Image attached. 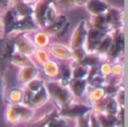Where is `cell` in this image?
Instances as JSON below:
<instances>
[{
	"label": "cell",
	"instance_id": "6da1fadb",
	"mask_svg": "<svg viewBox=\"0 0 128 127\" xmlns=\"http://www.w3.org/2000/svg\"><path fill=\"white\" fill-rule=\"evenodd\" d=\"M45 87L50 94V99H53L58 109H61L74 101V97L68 88L60 84L56 80H50L47 82L45 81Z\"/></svg>",
	"mask_w": 128,
	"mask_h": 127
},
{
	"label": "cell",
	"instance_id": "7a4b0ae2",
	"mask_svg": "<svg viewBox=\"0 0 128 127\" xmlns=\"http://www.w3.org/2000/svg\"><path fill=\"white\" fill-rule=\"evenodd\" d=\"M110 35H111V45H110V48H109L108 53L106 55L104 61L115 62V61H119L120 56L124 54L125 37H124V34H122V29L112 30L110 33Z\"/></svg>",
	"mask_w": 128,
	"mask_h": 127
},
{
	"label": "cell",
	"instance_id": "3957f363",
	"mask_svg": "<svg viewBox=\"0 0 128 127\" xmlns=\"http://www.w3.org/2000/svg\"><path fill=\"white\" fill-rule=\"evenodd\" d=\"M58 115L65 119H78L80 117H83L92 112V108L90 105H86V104H80V102H71L70 105L65 106V107L58 109Z\"/></svg>",
	"mask_w": 128,
	"mask_h": 127
},
{
	"label": "cell",
	"instance_id": "277c9868",
	"mask_svg": "<svg viewBox=\"0 0 128 127\" xmlns=\"http://www.w3.org/2000/svg\"><path fill=\"white\" fill-rule=\"evenodd\" d=\"M18 18H19V16L17 15L15 9L12 8V6H10L2 14H0L1 32H2V37L4 38L9 37L11 34H14L15 26H16V24H17Z\"/></svg>",
	"mask_w": 128,
	"mask_h": 127
},
{
	"label": "cell",
	"instance_id": "5b68a950",
	"mask_svg": "<svg viewBox=\"0 0 128 127\" xmlns=\"http://www.w3.org/2000/svg\"><path fill=\"white\" fill-rule=\"evenodd\" d=\"M17 35L11 38V44L14 46V50L16 52H19L25 55L32 56L35 52L36 47L33 44L32 40L29 38L28 33H16Z\"/></svg>",
	"mask_w": 128,
	"mask_h": 127
},
{
	"label": "cell",
	"instance_id": "8992f818",
	"mask_svg": "<svg viewBox=\"0 0 128 127\" xmlns=\"http://www.w3.org/2000/svg\"><path fill=\"white\" fill-rule=\"evenodd\" d=\"M88 24L86 20L81 19L78 22L76 27L74 28L72 35H71L70 40V47L71 50L79 48V47L84 46V42H86V33H88Z\"/></svg>",
	"mask_w": 128,
	"mask_h": 127
},
{
	"label": "cell",
	"instance_id": "52a82bcc",
	"mask_svg": "<svg viewBox=\"0 0 128 127\" xmlns=\"http://www.w3.org/2000/svg\"><path fill=\"white\" fill-rule=\"evenodd\" d=\"M70 27V22L66 16L58 15L56 19L50 25H47L45 28H43L45 32L50 34L51 36H56V37H62L64 34L68 32Z\"/></svg>",
	"mask_w": 128,
	"mask_h": 127
},
{
	"label": "cell",
	"instance_id": "ba28073f",
	"mask_svg": "<svg viewBox=\"0 0 128 127\" xmlns=\"http://www.w3.org/2000/svg\"><path fill=\"white\" fill-rule=\"evenodd\" d=\"M104 16H106V19L108 22L109 26H110L111 30H117V29L122 28V25H124V12H122V10L110 6L108 10L106 11Z\"/></svg>",
	"mask_w": 128,
	"mask_h": 127
},
{
	"label": "cell",
	"instance_id": "9c48e42d",
	"mask_svg": "<svg viewBox=\"0 0 128 127\" xmlns=\"http://www.w3.org/2000/svg\"><path fill=\"white\" fill-rule=\"evenodd\" d=\"M46 48L48 51V53L53 58H58V60H61V61L72 60V50H71L70 46L58 44V43H53V44H50Z\"/></svg>",
	"mask_w": 128,
	"mask_h": 127
},
{
	"label": "cell",
	"instance_id": "30bf717a",
	"mask_svg": "<svg viewBox=\"0 0 128 127\" xmlns=\"http://www.w3.org/2000/svg\"><path fill=\"white\" fill-rule=\"evenodd\" d=\"M106 35H108V34H104L101 32L97 30V29L92 28V27H88V33H86V42H84V48L90 53L94 52L99 43L101 42V40Z\"/></svg>",
	"mask_w": 128,
	"mask_h": 127
},
{
	"label": "cell",
	"instance_id": "8fae6325",
	"mask_svg": "<svg viewBox=\"0 0 128 127\" xmlns=\"http://www.w3.org/2000/svg\"><path fill=\"white\" fill-rule=\"evenodd\" d=\"M51 6L47 0H40L38 2H36L34 4V12H33V17L35 19V22H37L38 27L40 28H44L46 22H45V19H46V14L47 10H48V7Z\"/></svg>",
	"mask_w": 128,
	"mask_h": 127
},
{
	"label": "cell",
	"instance_id": "7c38bea8",
	"mask_svg": "<svg viewBox=\"0 0 128 127\" xmlns=\"http://www.w3.org/2000/svg\"><path fill=\"white\" fill-rule=\"evenodd\" d=\"M29 38L32 40L33 44L35 45L36 48H46L51 44V35L44 29L38 28L34 32H30Z\"/></svg>",
	"mask_w": 128,
	"mask_h": 127
},
{
	"label": "cell",
	"instance_id": "4fadbf2b",
	"mask_svg": "<svg viewBox=\"0 0 128 127\" xmlns=\"http://www.w3.org/2000/svg\"><path fill=\"white\" fill-rule=\"evenodd\" d=\"M37 22H35L33 16H29V17H19L17 20V24L15 26V30L14 34L16 33H30L34 32L36 29H38Z\"/></svg>",
	"mask_w": 128,
	"mask_h": 127
},
{
	"label": "cell",
	"instance_id": "5bb4252c",
	"mask_svg": "<svg viewBox=\"0 0 128 127\" xmlns=\"http://www.w3.org/2000/svg\"><path fill=\"white\" fill-rule=\"evenodd\" d=\"M40 76V70L38 66L36 65H29V66H24V68H19V71H18V82L22 86H25L32 81L33 79L37 78Z\"/></svg>",
	"mask_w": 128,
	"mask_h": 127
},
{
	"label": "cell",
	"instance_id": "9a60e30c",
	"mask_svg": "<svg viewBox=\"0 0 128 127\" xmlns=\"http://www.w3.org/2000/svg\"><path fill=\"white\" fill-rule=\"evenodd\" d=\"M84 7L86 11L90 14V16H98L104 15L110 4L106 0H88Z\"/></svg>",
	"mask_w": 128,
	"mask_h": 127
},
{
	"label": "cell",
	"instance_id": "2e32d148",
	"mask_svg": "<svg viewBox=\"0 0 128 127\" xmlns=\"http://www.w3.org/2000/svg\"><path fill=\"white\" fill-rule=\"evenodd\" d=\"M68 90L71 91V94H73V97L76 98H81L83 97V94H86V90L89 88L88 81L86 79H71V81L68 84Z\"/></svg>",
	"mask_w": 128,
	"mask_h": 127
},
{
	"label": "cell",
	"instance_id": "e0dca14e",
	"mask_svg": "<svg viewBox=\"0 0 128 127\" xmlns=\"http://www.w3.org/2000/svg\"><path fill=\"white\" fill-rule=\"evenodd\" d=\"M48 100H50V94L46 90V87L44 86V87H42L38 91L34 92L28 107L33 108V109H37V108H40V107H43Z\"/></svg>",
	"mask_w": 128,
	"mask_h": 127
},
{
	"label": "cell",
	"instance_id": "ac0fdd59",
	"mask_svg": "<svg viewBox=\"0 0 128 127\" xmlns=\"http://www.w3.org/2000/svg\"><path fill=\"white\" fill-rule=\"evenodd\" d=\"M8 61L12 65L18 66V68L29 66V65H36L35 62L32 60V56L25 55V54H22V53L16 52V51H14L12 53L10 54V56L8 58ZM36 66H37V65H36Z\"/></svg>",
	"mask_w": 128,
	"mask_h": 127
},
{
	"label": "cell",
	"instance_id": "d6986e66",
	"mask_svg": "<svg viewBox=\"0 0 128 127\" xmlns=\"http://www.w3.org/2000/svg\"><path fill=\"white\" fill-rule=\"evenodd\" d=\"M11 105H12L16 114L18 115L19 123H28L34 117L35 109H33V108L28 107V106L24 105V104H11Z\"/></svg>",
	"mask_w": 128,
	"mask_h": 127
},
{
	"label": "cell",
	"instance_id": "ffe728a7",
	"mask_svg": "<svg viewBox=\"0 0 128 127\" xmlns=\"http://www.w3.org/2000/svg\"><path fill=\"white\" fill-rule=\"evenodd\" d=\"M90 27L97 29V30L101 32L104 34H110L111 28L109 26L108 22L106 19V16L104 15H98V16H91L90 19Z\"/></svg>",
	"mask_w": 128,
	"mask_h": 127
},
{
	"label": "cell",
	"instance_id": "44dd1931",
	"mask_svg": "<svg viewBox=\"0 0 128 127\" xmlns=\"http://www.w3.org/2000/svg\"><path fill=\"white\" fill-rule=\"evenodd\" d=\"M12 8L15 9V11L17 12V15L19 17H29L33 16L34 12V4L27 2L26 0H20V1L12 2Z\"/></svg>",
	"mask_w": 128,
	"mask_h": 127
},
{
	"label": "cell",
	"instance_id": "7402d4cb",
	"mask_svg": "<svg viewBox=\"0 0 128 127\" xmlns=\"http://www.w3.org/2000/svg\"><path fill=\"white\" fill-rule=\"evenodd\" d=\"M40 68L42 69L43 73H44V76L47 79H50V80H56V78L58 76V62L50 58L43 65H40Z\"/></svg>",
	"mask_w": 128,
	"mask_h": 127
},
{
	"label": "cell",
	"instance_id": "603a6c76",
	"mask_svg": "<svg viewBox=\"0 0 128 127\" xmlns=\"http://www.w3.org/2000/svg\"><path fill=\"white\" fill-rule=\"evenodd\" d=\"M72 79V70H71L70 64H65V63H58V76L56 78L60 84L68 87V82Z\"/></svg>",
	"mask_w": 128,
	"mask_h": 127
},
{
	"label": "cell",
	"instance_id": "cb8c5ba5",
	"mask_svg": "<svg viewBox=\"0 0 128 127\" xmlns=\"http://www.w3.org/2000/svg\"><path fill=\"white\" fill-rule=\"evenodd\" d=\"M86 94V99H88V105L90 106L107 96L104 87H89Z\"/></svg>",
	"mask_w": 128,
	"mask_h": 127
},
{
	"label": "cell",
	"instance_id": "d4e9b609",
	"mask_svg": "<svg viewBox=\"0 0 128 127\" xmlns=\"http://www.w3.org/2000/svg\"><path fill=\"white\" fill-rule=\"evenodd\" d=\"M71 70H72L73 79H86L89 74V68L81 64L80 62H73L71 61Z\"/></svg>",
	"mask_w": 128,
	"mask_h": 127
},
{
	"label": "cell",
	"instance_id": "484cf974",
	"mask_svg": "<svg viewBox=\"0 0 128 127\" xmlns=\"http://www.w3.org/2000/svg\"><path fill=\"white\" fill-rule=\"evenodd\" d=\"M122 106H119V104L117 102L115 97L111 96H106V102H104V112L102 114L106 115H117V112H119V108Z\"/></svg>",
	"mask_w": 128,
	"mask_h": 127
},
{
	"label": "cell",
	"instance_id": "4316f807",
	"mask_svg": "<svg viewBox=\"0 0 128 127\" xmlns=\"http://www.w3.org/2000/svg\"><path fill=\"white\" fill-rule=\"evenodd\" d=\"M97 119L101 127H118L117 115H106V114H96Z\"/></svg>",
	"mask_w": 128,
	"mask_h": 127
},
{
	"label": "cell",
	"instance_id": "83f0119b",
	"mask_svg": "<svg viewBox=\"0 0 128 127\" xmlns=\"http://www.w3.org/2000/svg\"><path fill=\"white\" fill-rule=\"evenodd\" d=\"M110 45H111V35L110 34H108V35H106L101 40V42L99 43L98 47L96 48L94 53H97L98 55L102 58V61H104L107 53H108L109 48H110Z\"/></svg>",
	"mask_w": 128,
	"mask_h": 127
},
{
	"label": "cell",
	"instance_id": "f1b7e54d",
	"mask_svg": "<svg viewBox=\"0 0 128 127\" xmlns=\"http://www.w3.org/2000/svg\"><path fill=\"white\" fill-rule=\"evenodd\" d=\"M101 62H102V58H100L97 53H94V52H91V53L88 52V53L86 54V56L80 61L81 64L86 65L89 69H90V68H94V66H99V64Z\"/></svg>",
	"mask_w": 128,
	"mask_h": 127
},
{
	"label": "cell",
	"instance_id": "f546056e",
	"mask_svg": "<svg viewBox=\"0 0 128 127\" xmlns=\"http://www.w3.org/2000/svg\"><path fill=\"white\" fill-rule=\"evenodd\" d=\"M45 127H70V126H68V120L58 115V109H54L53 115L48 119V122L46 123Z\"/></svg>",
	"mask_w": 128,
	"mask_h": 127
},
{
	"label": "cell",
	"instance_id": "4dcf8cb0",
	"mask_svg": "<svg viewBox=\"0 0 128 127\" xmlns=\"http://www.w3.org/2000/svg\"><path fill=\"white\" fill-rule=\"evenodd\" d=\"M32 56L34 58V62L37 66L43 65L46 61H48L51 58V54L48 53L47 48H36Z\"/></svg>",
	"mask_w": 128,
	"mask_h": 127
},
{
	"label": "cell",
	"instance_id": "1f68e13d",
	"mask_svg": "<svg viewBox=\"0 0 128 127\" xmlns=\"http://www.w3.org/2000/svg\"><path fill=\"white\" fill-rule=\"evenodd\" d=\"M4 119H6L7 124L10 126H16V125H18V124H20L18 115L16 114V112L11 104H9L6 107V110H4Z\"/></svg>",
	"mask_w": 128,
	"mask_h": 127
},
{
	"label": "cell",
	"instance_id": "d6a6232c",
	"mask_svg": "<svg viewBox=\"0 0 128 127\" xmlns=\"http://www.w3.org/2000/svg\"><path fill=\"white\" fill-rule=\"evenodd\" d=\"M7 101L9 104H22V88H14L9 90Z\"/></svg>",
	"mask_w": 128,
	"mask_h": 127
},
{
	"label": "cell",
	"instance_id": "836d02e7",
	"mask_svg": "<svg viewBox=\"0 0 128 127\" xmlns=\"http://www.w3.org/2000/svg\"><path fill=\"white\" fill-rule=\"evenodd\" d=\"M44 86H45V81L43 80V79H40L37 76V78L33 79L32 81H29V82L27 83V84H25L24 87L34 94V92L38 91V90H40L42 87H44Z\"/></svg>",
	"mask_w": 128,
	"mask_h": 127
},
{
	"label": "cell",
	"instance_id": "e575fe53",
	"mask_svg": "<svg viewBox=\"0 0 128 127\" xmlns=\"http://www.w3.org/2000/svg\"><path fill=\"white\" fill-rule=\"evenodd\" d=\"M58 7H56V4H51V6L48 7V10H47V14H46V19H45L46 25H45V27H46L47 25H50L51 22H53L54 20L56 19V17H58ZM45 27H44V28H45Z\"/></svg>",
	"mask_w": 128,
	"mask_h": 127
},
{
	"label": "cell",
	"instance_id": "d590c367",
	"mask_svg": "<svg viewBox=\"0 0 128 127\" xmlns=\"http://www.w3.org/2000/svg\"><path fill=\"white\" fill-rule=\"evenodd\" d=\"M99 69V73L104 78H108L111 74V62L109 61H102L98 66Z\"/></svg>",
	"mask_w": 128,
	"mask_h": 127
},
{
	"label": "cell",
	"instance_id": "8d00e7d4",
	"mask_svg": "<svg viewBox=\"0 0 128 127\" xmlns=\"http://www.w3.org/2000/svg\"><path fill=\"white\" fill-rule=\"evenodd\" d=\"M124 74V65L119 61L111 62V74L114 76H122Z\"/></svg>",
	"mask_w": 128,
	"mask_h": 127
},
{
	"label": "cell",
	"instance_id": "74e56055",
	"mask_svg": "<svg viewBox=\"0 0 128 127\" xmlns=\"http://www.w3.org/2000/svg\"><path fill=\"white\" fill-rule=\"evenodd\" d=\"M86 53H88V51L84 48V46L72 50V60L71 61H73V62H80L86 56Z\"/></svg>",
	"mask_w": 128,
	"mask_h": 127
},
{
	"label": "cell",
	"instance_id": "f35d334b",
	"mask_svg": "<svg viewBox=\"0 0 128 127\" xmlns=\"http://www.w3.org/2000/svg\"><path fill=\"white\" fill-rule=\"evenodd\" d=\"M56 7H58L62 10H70L74 8V0H56Z\"/></svg>",
	"mask_w": 128,
	"mask_h": 127
},
{
	"label": "cell",
	"instance_id": "ab89813d",
	"mask_svg": "<svg viewBox=\"0 0 128 127\" xmlns=\"http://www.w3.org/2000/svg\"><path fill=\"white\" fill-rule=\"evenodd\" d=\"M114 97L116 98V100L119 104V106H125V89L122 86L119 88V90L116 92V94Z\"/></svg>",
	"mask_w": 128,
	"mask_h": 127
},
{
	"label": "cell",
	"instance_id": "60d3db41",
	"mask_svg": "<svg viewBox=\"0 0 128 127\" xmlns=\"http://www.w3.org/2000/svg\"><path fill=\"white\" fill-rule=\"evenodd\" d=\"M75 122H76L75 127H89V115L80 117V118L75 119Z\"/></svg>",
	"mask_w": 128,
	"mask_h": 127
},
{
	"label": "cell",
	"instance_id": "b9f144b4",
	"mask_svg": "<svg viewBox=\"0 0 128 127\" xmlns=\"http://www.w3.org/2000/svg\"><path fill=\"white\" fill-rule=\"evenodd\" d=\"M4 100V79L2 73L0 72V105H2Z\"/></svg>",
	"mask_w": 128,
	"mask_h": 127
},
{
	"label": "cell",
	"instance_id": "7bdbcfd3",
	"mask_svg": "<svg viewBox=\"0 0 128 127\" xmlns=\"http://www.w3.org/2000/svg\"><path fill=\"white\" fill-rule=\"evenodd\" d=\"M89 127H101L97 119V116L93 112L89 114Z\"/></svg>",
	"mask_w": 128,
	"mask_h": 127
},
{
	"label": "cell",
	"instance_id": "ee69618b",
	"mask_svg": "<svg viewBox=\"0 0 128 127\" xmlns=\"http://www.w3.org/2000/svg\"><path fill=\"white\" fill-rule=\"evenodd\" d=\"M11 4H12L10 0H0V14H2L6 9H8Z\"/></svg>",
	"mask_w": 128,
	"mask_h": 127
},
{
	"label": "cell",
	"instance_id": "f6af8a7d",
	"mask_svg": "<svg viewBox=\"0 0 128 127\" xmlns=\"http://www.w3.org/2000/svg\"><path fill=\"white\" fill-rule=\"evenodd\" d=\"M88 0H74V4L75 7H83L86 4Z\"/></svg>",
	"mask_w": 128,
	"mask_h": 127
},
{
	"label": "cell",
	"instance_id": "bcb514c9",
	"mask_svg": "<svg viewBox=\"0 0 128 127\" xmlns=\"http://www.w3.org/2000/svg\"><path fill=\"white\" fill-rule=\"evenodd\" d=\"M27 2H29V4H35L36 2H38L40 0H26Z\"/></svg>",
	"mask_w": 128,
	"mask_h": 127
},
{
	"label": "cell",
	"instance_id": "7dc6e473",
	"mask_svg": "<svg viewBox=\"0 0 128 127\" xmlns=\"http://www.w3.org/2000/svg\"><path fill=\"white\" fill-rule=\"evenodd\" d=\"M47 1H48L50 4H56V0H47Z\"/></svg>",
	"mask_w": 128,
	"mask_h": 127
},
{
	"label": "cell",
	"instance_id": "c3c4849f",
	"mask_svg": "<svg viewBox=\"0 0 128 127\" xmlns=\"http://www.w3.org/2000/svg\"><path fill=\"white\" fill-rule=\"evenodd\" d=\"M11 1V4H12V2H16V1H20V0H10Z\"/></svg>",
	"mask_w": 128,
	"mask_h": 127
},
{
	"label": "cell",
	"instance_id": "681fc988",
	"mask_svg": "<svg viewBox=\"0 0 128 127\" xmlns=\"http://www.w3.org/2000/svg\"><path fill=\"white\" fill-rule=\"evenodd\" d=\"M0 32H1V22H0Z\"/></svg>",
	"mask_w": 128,
	"mask_h": 127
}]
</instances>
